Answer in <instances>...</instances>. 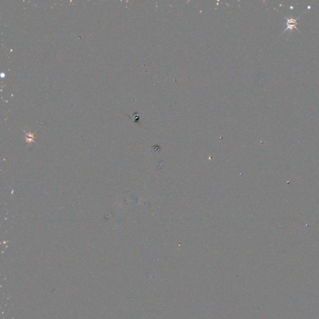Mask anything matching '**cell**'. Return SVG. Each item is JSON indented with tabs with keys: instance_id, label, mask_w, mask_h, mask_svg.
<instances>
[{
	"instance_id": "obj_1",
	"label": "cell",
	"mask_w": 319,
	"mask_h": 319,
	"mask_svg": "<svg viewBox=\"0 0 319 319\" xmlns=\"http://www.w3.org/2000/svg\"><path fill=\"white\" fill-rule=\"evenodd\" d=\"M302 14H301V15H302ZM301 16H298V17H297L296 19H293V18H287V17H284V18L286 19V20H287V23H286L287 28H286V29L284 30V31H283L282 32V33L281 34V35H282V34L284 33L286 31H287V30H290L291 32L292 33V31H293V29H296L298 32L301 33V31H299V30H298V29L297 28V19H299V18L301 16Z\"/></svg>"
}]
</instances>
